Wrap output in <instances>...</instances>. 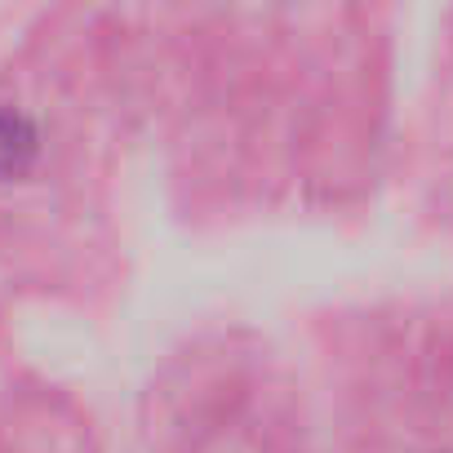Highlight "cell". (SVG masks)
<instances>
[{
	"mask_svg": "<svg viewBox=\"0 0 453 453\" xmlns=\"http://www.w3.org/2000/svg\"><path fill=\"white\" fill-rule=\"evenodd\" d=\"M36 156V129L19 111H0V173H23Z\"/></svg>",
	"mask_w": 453,
	"mask_h": 453,
	"instance_id": "cell-1",
	"label": "cell"
}]
</instances>
